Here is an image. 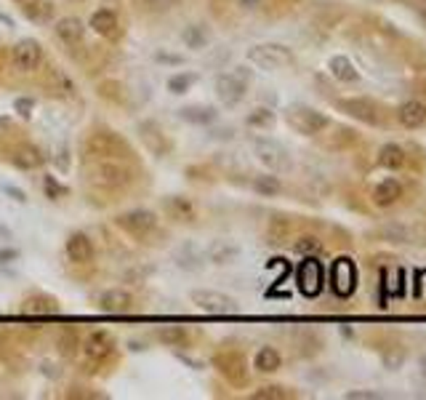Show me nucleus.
<instances>
[{"instance_id": "nucleus-24", "label": "nucleus", "mask_w": 426, "mask_h": 400, "mask_svg": "<svg viewBox=\"0 0 426 400\" xmlns=\"http://www.w3.org/2000/svg\"><path fill=\"white\" fill-rule=\"evenodd\" d=\"M163 209L174 222H181V224H195L197 222L195 200L186 198V195H165Z\"/></svg>"}, {"instance_id": "nucleus-31", "label": "nucleus", "mask_w": 426, "mask_h": 400, "mask_svg": "<svg viewBox=\"0 0 426 400\" xmlns=\"http://www.w3.org/2000/svg\"><path fill=\"white\" fill-rule=\"evenodd\" d=\"M174 265L179 270H184V272H197V270H203V265H206V254L195 243L186 240V243H181L174 251Z\"/></svg>"}, {"instance_id": "nucleus-33", "label": "nucleus", "mask_w": 426, "mask_h": 400, "mask_svg": "<svg viewBox=\"0 0 426 400\" xmlns=\"http://www.w3.org/2000/svg\"><path fill=\"white\" fill-rule=\"evenodd\" d=\"M253 368H256L259 374H274V371H280V368H283V355H280V350L272 345L259 347L256 355H253Z\"/></svg>"}, {"instance_id": "nucleus-52", "label": "nucleus", "mask_w": 426, "mask_h": 400, "mask_svg": "<svg viewBox=\"0 0 426 400\" xmlns=\"http://www.w3.org/2000/svg\"><path fill=\"white\" fill-rule=\"evenodd\" d=\"M237 6H240L242 11H256V9L267 6V0H237Z\"/></svg>"}, {"instance_id": "nucleus-18", "label": "nucleus", "mask_w": 426, "mask_h": 400, "mask_svg": "<svg viewBox=\"0 0 426 400\" xmlns=\"http://www.w3.org/2000/svg\"><path fill=\"white\" fill-rule=\"evenodd\" d=\"M65 256L77 267H91L96 262V243L91 240V235L72 230L65 240Z\"/></svg>"}, {"instance_id": "nucleus-44", "label": "nucleus", "mask_w": 426, "mask_h": 400, "mask_svg": "<svg viewBox=\"0 0 426 400\" xmlns=\"http://www.w3.org/2000/svg\"><path fill=\"white\" fill-rule=\"evenodd\" d=\"M43 192L48 200H62L69 195V187L67 184H62L56 177H43Z\"/></svg>"}, {"instance_id": "nucleus-11", "label": "nucleus", "mask_w": 426, "mask_h": 400, "mask_svg": "<svg viewBox=\"0 0 426 400\" xmlns=\"http://www.w3.org/2000/svg\"><path fill=\"white\" fill-rule=\"evenodd\" d=\"M211 366L216 368L232 387H245L248 384V360L237 350H219L211 357Z\"/></svg>"}, {"instance_id": "nucleus-43", "label": "nucleus", "mask_w": 426, "mask_h": 400, "mask_svg": "<svg viewBox=\"0 0 426 400\" xmlns=\"http://www.w3.org/2000/svg\"><path fill=\"white\" fill-rule=\"evenodd\" d=\"M195 83H197L195 72H176V75H171V78H168V83H165V86H168V91H171L174 96H181V94H186V91L192 89Z\"/></svg>"}, {"instance_id": "nucleus-15", "label": "nucleus", "mask_w": 426, "mask_h": 400, "mask_svg": "<svg viewBox=\"0 0 426 400\" xmlns=\"http://www.w3.org/2000/svg\"><path fill=\"white\" fill-rule=\"evenodd\" d=\"M296 286L306 299L320 296V291L325 286V270H323V262H317V256H304V262L296 270Z\"/></svg>"}, {"instance_id": "nucleus-37", "label": "nucleus", "mask_w": 426, "mask_h": 400, "mask_svg": "<svg viewBox=\"0 0 426 400\" xmlns=\"http://www.w3.org/2000/svg\"><path fill=\"white\" fill-rule=\"evenodd\" d=\"M379 235H381L386 243H415V227H405L400 222H389L379 227Z\"/></svg>"}, {"instance_id": "nucleus-47", "label": "nucleus", "mask_w": 426, "mask_h": 400, "mask_svg": "<svg viewBox=\"0 0 426 400\" xmlns=\"http://www.w3.org/2000/svg\"><path fill=\"white\" fill-rule=\"evenodd\" d=\"M13 112H16L22 121H30L35 115V99L33 96H16V99H13Z\"/></svg>"}, {"instance_id": "nucleus-14", "label": "nucleus", "mask_w": 426, "mask_h": 400, "mask_svg": "<svg viewBox=\"0 0 426 400\" xmlns=\"http://www.w3.org/2000/svg\"><path fill=\"white\" fill-rule=\"evenodd\" d=\"M136 131H139V139L142 145L152 152L155 157H168L174 152V139L168 136L163 126L152 118H144V121L136 123Z\"/></svg>"}, {"instance_id": "nucleus-41", "label": "nucleus", "mask_w": 426, "mask_h": 400, "mask_svg": "<svg viewBox=\"0 0 426 400\" xmlns=\"http://www.w3.org/2000/svg\"><path fill=\"white\" fill-rule=\"evenodd\" d=\"M274 121H277V115L269 107H256V110H251L245 115V126L248 128H272Z\"/></svg>"}, {"instance_id": "nucleus-54", "label": "nucleus", "mask_w": 426, "mask_h": 400, "mask_svg": "<svg viewBox=\"0 0 426 400\" xmlns=\"http://www.w3.org/2000/svg\"><path fill=\"white\" fill-rule=\"evenodd\" d=\"M0 240H3V243H6V240H13V233L6 224H0Z\"/></svg>"}, {"instance_id": "nucleus-53", "label": "nucleus", "mask_w": 426, "mask_h": 400, "mask_svg": "<svg viewBox=\"0 0 426 400\" xmlns=\"http://www.w3.org/2000/svg\"><path fill=\"white\" fill-rule=\"evenodd\" d=\"M232 136H235L232 128H213L211 131V139H232Z\"/></svg>"}, {"instance_id": "nucleus-30", "label": "nucleus", "mask_w": 426, "mask_h": 400, "mask_svg": "<svg viewBox=\"0 0 426 400\" xmlns=\"http://www.w3.org/2000/svg\"><path fill=\"white\" fill-rule=\"evenodd\" d=\"M19 9L33 24H51L56 19V6L51 0H19Z\"/></svg>"}, {"instance_id": "nucleus-35", "label": "nucleus", "mask_w": 426, "mask_h": 400, "mask_svg": "<svg viewBox=\"0 0 426 400\" xmlns=\"http://www.w3.org/2000/svg\"><path fill=\"white\" fill-rule=\"evenodd\" d=\"M181 43L189 48V51H203L211 45V30H208L206 24H186L184 30H181Z\"/></svg>"}, {"instance_id": "nucleus-58", "label": "nucleus", "mask_w": 426, "mask_h": 400, "mask_svg": "<svg viewBox=\"0 0 426 400\" xmlns=\"http://www.w3.org/2000/svg\"><path fill=\"white\" fill-rule=\"evenodd\" d=\"M72 6H83V3H88V0H69Z\"/></svg>"}, {"instance_id": "nucleus-27", "label": "nucleus", "mask_w": 426, "mask_h": 400, "mask_svg": "<svg viewBox=\"0 0 426 400\" xmlns=\"http://www.w3.org/2000/svg\"><path fill=\"white\" fill-rule=\"evenodd\" d=\"M176 115L189 126H213L219 121V110L213 104H184L176 110Z\"/></svg>"}, {"instance_id": "nucleus-23", "label": "nucleus", "mask_w": 426, "mask_h": 400, "mask_svg": "<svg viewBox=\"0 0 426 400\" xmlns=\"http://www.w3.org/2000/svg\"><path fill=\"white\" fill-rule=\"evenodd\" d=\"M43 83H45V89H48V94L56 96V99H75L77 96L75 80L69 78L62 67H48Z\"/></svg>"}, {"instance_id": "nucleus-7", "label": "nucleus", "mask_w": 426, "mask_h": 400, "mask_svg": "<svg viewBox=\"0 0 426 400\" xmlns=\"http://www.w3.org/2000/svg\"><path fill=\"white\" fill-rule=\"evenodd\" d=\"M115 357H118V342H115V336L110 331L99 328V331H91L83 339V363L91 366L88 371L107 366Z\"/></svg>"}, {"instance_id": "nucleus-6", "label": "nucleus", "mask_w": 426, "mask_h": 400, "mask_svg": "<svg viewBox=\"0 0 426 400\" xmlns=\"http://www.w3.org/2000/svg\"><path fill=\"white\" fill-rule=\"evenodd\" d=\"M115 227L142 243V240H150L160 230V219L152 209H131V211H123L115 216Z\"/></svg>"}, {"instance_id": "nucleus-17", "label": "nucleus", "mask_w": 426, "mask_h": 400, "mask_svg": "<svg viewBox=\"0 0 426 400\" xmlns=\"http://www.w3.org/2000/svg\"><path fill=\"white\" fill-rule=\"evenodd\" d=\"M88 27H91L101 40H107V43H120V38H123L120 13L115 11V9H110V6H101V9H96V11L91 13Z\"/></svg>"}, {"instance_id": "nucleus-16", "label": "nucleus", "mask_w": 426, "mask_h": 400, "mask_svg": "<svg viewBox=\"0 0 426 400\" xmlns=\"http://www.w3.org/2000/svg\"><path fill=\"white\" fill-rule=\"evenodd\" d=\"M94 307L99 312H107V315H125V312H133L136 310V296H133V291L128 289H120V286H115V289H104L94 294Z\"/></svg>"}, {"instance_id": "nucleus-19", "label": "nucleus", "mask_w": 426, "mask_h": 400, "mask_svg": "<svg viewBox=\"0 0 426 400\" xmlns=\"http://www.w3.org/2000/svg\"><path fill=\"white\" fill-rule=\"evenodd\" d=\"M330 286H333V291L339 294L341 299H347V296L354 294V289H357V267H354L349 256H341V259L333 262V267H330Z\"/></svg>"}, {"instance_id": "nucleus-12", "label": "nucleus", "mask_w": 426, "mask_h": 400, "mask_svg": "<svg viewBox=\"0 0 426 400\" xmlns=\"http://www.w3.org/2000/svg\"><path fill=\"white\" fill-rule=\"evenodd\" d=\"M189 301L195 304L197 310L208 312V315H232V312L240 310V304H237L235 296L216 289H192L189 291Z\"/></svg>"}, {"instance_id": "nucleus-2", "label": "nucleus", "mask_w": 426, "mask_h": 400, "mask_svg": "<svg viewBox=\"0 0 426 400\" xmlns=\"http://www.w3.org/2000/svg\"><path fill=\"white\" fill-rule=\"evenodd\" d=\"M86 160H96V157H125V160H133V150L131 145L123 139L118 131H112L107 126H96L94 131L86 136Z\"/></svg>"}, {"instance_id": "nucleus-4", "label": "nucleus", "mask_w": 426, "mask_h": 400, "mask_svg": "<svg viewBox=\"0 0 426 400\" xmlns=\"http://www.w3.org/2000/svg\"><path fill=\"white\" fill-rule=\"evenodd\" d=\"M9 65L16 75H35V72H40L45 65V48L40 40H35V38H19L16 43L9 48Z\"/></svg>"}, {"instance_id": "nucleus-20", "label": "nucleus", "mask_w": 426, "mask_h": 400, "mask_svg": "<svg viewBox=\"0 0 426 400\" xmlns=\"http://www.w3.org/2000/svg\"><path fill=\"white\" fill-rule=\"evenodd\" d=\"M51 30H54L59 43H65L67 48H77V45L86 43L88 24L80 16H59L51 22Z\"/></svg>"}, {"instance_id": "nucleus-3", "label": "nucleus", "mask_w": 426, "mask_h": 400, "mask_svg": "<svg viewBox=\"0 0 426 400\" xmlns=\"http://www.w3.org/2000/svg\"><path fill=\"white\" fill-rule=\"evenodd\" d=\"M251 78H253V72L245 65H237V67H232L230 72L216 75V83H213L216 99H219L224 107H237V104L248 96Z\"/></svg>"}, {"instance_id": "nucleus-51", "label": "nucleus", "mask_w": 426, "mask_h": 400, "mask_svg": "<svg viewBox=\"0 0 426 400\" xmlns=\"http://www.w3.org/2000/svg\"><path fill=\"white\" fill-rule=\"evenodd\" d=\"M22 259V251L13 245H0V265H13Z\"/></svg>"}, {"instance_id": "nucleus-13", "label": "nucleus", "mask_w": 426, "mask_h": 400, "mask_svg": "<svg viewBox=\"0 0 426 400\" xmlns=\"http://www.w3.org/2000/svg\"><path fill=\"white\" fill-rule=\"evenodd\" d=\"M9 166L19 168V171H38V168L45 166V152L40 147L30 142V139H16L11 142V147L6 150V157H3Z\"/></svg>"}, {"instance_id": "nucleus-36", "label": "nucleus", "mask_w": 426, "mask_h": 400, "mask_svg": "<svg viewBox=\"0 0 426 400\" xmlns=\"http://www.w3.org/2000/svg\"><path fill=\"white\" fill-rule=\"evenodd\" d=\"M285 240H291V219L285 213H274L267 224V243L283 245Z\"/></svg>"}, {"instance_id": "nucleus-8", "label": "nucleus", "mask_w": 426, "mask_h": 400, "mask_svg": "<svg viewBox=\"0 0 426 400\" xmlns=\"http://www.w3.org/2000/svg\"><path fill=\"white\" fill-rule=\"evenodd\" d=\"M248 65H256L259 70H285L296 62V54L283 43H256L248 48Z\"/></svg>"}, {"instance_id": "nucleus-56", "label": "nucleus", "mask_w": 426, "mask_h": 400, "mask_svg": "<svg viewBox=\"0 0 426 400\" xmlns=\"http://www.w3.org/2000/svg\"><path fill=\"white\" fill-rule=\"evenodd\" d=\"M415 11H418L426 19V0H418V3H415Z\"/></svg>"}, {"instance_id": "nucleus-38", "label": "nucleus", "mask_w": 426, "mask_h": 400, "mask_svg": "<svg viewBox=\"0 0 426 400\" xmlns=\"http://www.w3.org/2000/svg\"><path fill=\"white\" fill-rule=\"evenodd\" d=\"M298 398V392L293 387H285V384H264L256 387L251 392V400H291Z\"/></svg>"}, {"instance_id": "nucleus-21", "label": "nucleus", "mask_w": 426, "mask_h": 400, "mask_svg": "<svg viewBox=\"0 0 426 400\" xmlns=\"http://www.w3.org/2000/svg\"><path fill=\"white\" fill-rule=\"evenodd\" d=\"M394 121L400 123L408 131H418V128H426V99H405L403 104H397L394 110Z\"/></svg>"}, {"instance_id": "nucleus-50", "label": "nucleus", "mask_w": 426, "mask_h": 400, "mask_svg": "<svg viewBox=\"0 0 426 400\" xmlns=\"http://www.w3.org/2000/svg\"><path fill=\"white\" fill-rule=\"evenodd\" d=\"M344 398L347 400H383L386 395H383V392H373V389H349Z\"/></svg>"}, {"instance_id": "nucleus-32", "label": "nucleus", "mask_w": 426, "mask_h": 400, "mask_svg": "<svg viewBox=\"0 0 426 400\" xmlns=\"http://www.w3.org/2000/svg\"><path fill=\"white\" fill-rule=\"evenodd\" d=\"M328 72L333 80H339V83H357L360 80V72H357V67L352 65L349 56L344 54H336L328 59Z\"/></svg>"}, {"instance_id": "nucleus-45", "label": "nucleus", "mask_w": 426, "mask_h": 400, "mask_svg": "<svg viewBox=\"0 0 426 400\" xmlns=\"http://www.w3.org/2000/svg\"><path fill=\"white\" fill-rule=\"evenodd\" d=\"M51 163H54L62 174H67V171L72 168V150H69L67 145H59L54 150V155H51Z\"/></svg>"}, {"instance_id": "nucleus-22", "label": "nucleus", "mask_w": 426, "mask_h": 400, "mask_svg": "<svg viewBox=\"0 0 426 400\" xmlns=\"http://www.w3.org/2000/svg\"><path fill=\"white\" fill-rule=\"evenodd\" d=\"M405 195V184L400 179H381L379 184H373L371 189V203L376 209H392L397 206Z\"/></svg>"}, {"instance_id": "nucleus-5", "label": "nucleus", "mask_w": 426, "mask_h": 400, "mask_svg": "<svg viewBox=\"0 0 426 400\" xmlns=\"http://www.w3.org/2000/svg\"><path fill=\"white\" fill-rule=\"evenodd\" d=\"M283 118L301 136H320V133H325L333 126V121H330L325 112L315 110L309 104H291Z\"/></svg>"}, {"instance_id": "nucleus-9", "label": "nucleus", "mask_w": 426, "mask_h": 400, "mask_svg": "<svg viewBox=\"0 0 426 400\" xmlns=\"http://www.w3.org/2000/svg\"><path fill=\"white\" fill-rule=\"evenodd\" d=\"M253 155L262 163L267 171H274V174H285L293 168V160H291V152L285 150L277 139H269V136H256L251 142Z\"/></svg>"}, {"instance_id": "nucleus-34", "label": "nucleus", "mask_w": 426, "mask_h": 400, "mask_svg": "<svg viewBox=\"0 0 426 400\" xmlns=\"http://www.w3.org/2000/svg\"><path fill=\"white\" fill-rule=\"evenodd\" d=\"M251 189L256 195H262V198H277L285 189V184L274 171H267V174H256L251 179Z\"/></svg>"}, {"instance_id": "nucleus-26", "label": "nucleus", "mask_w": 426, "mask_h": 400, "mask_svg": "<svg viewBox=\"0 0 426 400\" xmlns=\"http://www.w3.org/2000/svg\"><path fill=\"white\" fill-rule=\"evenodd\" d=\"M155 342L163 347H171V350H181V347H192V328H186V326H160V328H155L152 331Z\"/></svg>"}, {"instance_id": "nucleus-28", "label": "nucleus", "mask_w": 426, "mask_h": 400, "mask_svg": "<svg viewBox=\"0 0 426 400\" xmlns=\"http://www.w3.org/2000/svg\"><path fill=\"white\" fill-rule=\"evenodd\" d=\"M408 160H410V155H408V150L403 145L386 142V145H381L379 155H376V166L386 168V171H403L408 166Z\"/></svg>"}, {"instance_id": "nucleus-40", "label": "nucleus", "mask_w": 426, "mask_h": 400, "mask_svg": "<svg viewBox=\"0 0 426 400\" xmlns=\"http://www.w3.org/2000/svg\"><path fill=\"white\" fill-rule=\"evenodd\" d=\"M96 94L101 96V99L112 101V104H125V99H128V91H125V86L123 83H118V80H101L96 86Z\"/></svg>"}, {"instance_id": "nucleus-10", "label": "nucleus", "mask_w": 426, "mask_h": 400, "mask_svg": "<svg viewBox=\"0 0 426 400\" xmlns=\"http://www.w3.org/2000/svg\"><path fill=\"white\" fill-rule=\"evenodd\" d=\"M333 107L365 126H381L383 107L373 96H339L333 99Z\"/></svg>"}, {"instance_id": "nucleus-29", "label": "nucleus", "mask_w": 426, "mask_h": 400, "mask_svg": "<svg viewBox=\"0 0 426 400\" xmlns=\"http://www.w3.org/2000/svg\"><path fill=\"white\" fill-rule=\"evenodd\" d=\"M203 254H206V259L211 262V265L227 267V265H232V262H237L242 251L235 240H213Z\"/></svg>"}, {"instance_id": "nucleus-55", "label": "nucleus", "mask_w": 426, "mask_h": 400, "mask_svg": "<svg viewBox=\"0 0 426 400\" xmlns=\"http://www.w3.org/2000/svg\"><path fill=\"white\" fill-rule=\"evenodd\" d=\"M0 24H3V30H11V27H16V24H13V19H9L6 13H0Z\"/></svg>"}, {"instance_id": "nucleus-48", "label": "nucleus", "mask_w": 426, "mask_h": 400, "mask_svg": "<svg viewBox=\"0 0 426 400\" xmlns=\"http://www.w3.org/2000/svg\"><path fill=\"white\" fill-rule=\"evenodd\" d=\"M152 59L157 62V65H168V67H181L184 65V56L181 54H171V51H155Z\"/></svg>"}, {"instance_id": "nucleus-1", "label": "nucleus", "mask_w": 426, "mask_h": 400, "mask_svg": "<svg viewBox=\"0 0 426 400\" xmlns=\"http://www.w3.org/2000/svg\"><path fill=\"white\" fill-rule=\"evenodd\" d=\"M86 182L96 192L123 195L136 182V171L125 157H96V160H86Z\"/></svg>"}, {"instance_id": "nucleus-46", "label": "nucleus", "mask_w": 426, "mask_h": 400, "mask_svg": "<svg viewBox=\"0 0 426 400\" xmlns=\"http://www.w3.org/2000/svg\"><path fill=\"white\" fill-rule=\"evenodd\" d=\"M179 6H181V0H142V9L150 13H168Z\"/></svg>"}, {"instance_id": "nucleus-25", "label": "nucleus", "mask_w": 426, "mask_h": 400, "mask_svg": "<svg viewBox=\"0 0 426 400\" xmlns=\"http://www.w3.org/2000/svg\"><path fill=\"white\" fill-rule=\"evenodd\" d=\"M19 310L24 315H59L62 304H59L56 296L45 294V291H30L19 304Z\"/></svg>"}, {"instance_id": "nucleus-39", "label": "nucleus", "mask_w": 426, "mask_h": 400, "mask_svg": "<svg viewBox=\"0 0 426 400\" xmlns=\"http://www.w3.org/2000/svg\"><path fill=\"white\" fill-rule=\"evenodd\" d=\"M291 248H293V254H298V256H320L323 251H325L323 240H320L317 235H312V233L298 235Z\"/></svg>"}, {"instance_id": "nucleus-42", "label": "nucleus", "mask_w": 426, "mask_h": 400, "mask_svg": "<svg viewBox=\"0 0 426 400\" xmlns=\"http://www.w3.org/2000/svg\"><path fill=\"white\" fill-rule=\"evenodd\" d=\"M357 142V133L352 131L349 126H336L333 133H330V139H325V147L328 150H341V147H349Z\"/></svg>"}, {"instance_id": "nucleus-49", "label": "nucleus", "mask_w": 426, "mask_h": 400, "mask_svg": "<svg viewBox=\"0 0 426 400\" xmlns=\"http://www.w3.org/2000/svg\"><path fill=\"white\" fill-rule=\"evenodd\" d=\"M0 192H3V195H6V198H11L13 203H27V192H24L22 187H13V184H6V182H0Z\"/></svg>"}, {"instance_id": "nucleus-57", "label": "nucleus", "mask_w": 426, "mask_h": 400, "mask_svg": "<svg viewBox=\"0 0 426 400\" xmlns=\"http://www.w3.org/2000/svg\"><path fill=\"white\" fill-rule=\"evenodd\" d=\"M418 366H421V374L426 377V355H421V363H418Z\"/></svg>"}]
</instances>
